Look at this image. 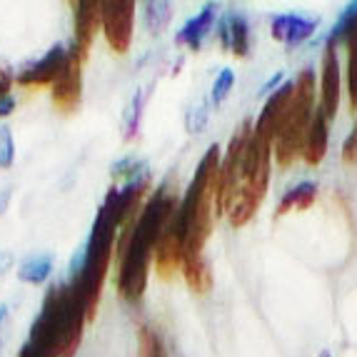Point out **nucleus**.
Wrapping results in <instances>:
<instances>
[{
  "mask_svg": "<svg viewBox=\"0 0 357 357\" xmlns=\"http://www.w3.org/2000/svg\"><path fill=\"white\" fill-rule=\"evenodd\" d=\"M85 322V303L75 282L50 287L20 352L28 357H75Z\"/></svg>",
  "mask_w": 357,
  "mask_h": 357,
  "instance_id": "nucleus-2",
  "label": "nucleus"
},
{
  "mask_svg": "<svg viewBox=\"0 0 357 357\" xmlns=\"http://www.w3.org/2000/svg\"><path fill=\"white\" fill-rule=\"evenodd\" d=\"M292 90H295V80H287V83H282L280 88L275 90L273 96L268 98V102H265V107H262L255 128H252L257 135L270 140V143L275 140V132H278V128H280L282 115H285L287 105H290Z\"/></svg>",
  "mask_w": 357,
  "mask_h": 357,
  "instance_id": "nucleus-10",
  "label": "nucleus"
},
{
  "mask_svg": "<svg viewBox=\"0 0 357 357\" xmlns=\"http://www.w3.org/2000/svg\"><path fill=\"white\" fill-rule=\"evenodd\" d=\"M325 153H328V115L317 107L312 113V120H310L307 137H305V162L307 165H320Z\"/></svg>",
  "mask_w": 357,
  "mask_h": 357,
  "instance_id": "nucleus-15",
  "label": "nucleus"
},
{
  "mask_svg": "<svg viewBox=\"0 0 357 357\" xmlns=\"http://www.w3.org/2000/svg\"><path fill=\"white\" fill-rule=\"evenodd\" d=\"M317 195V185L315 183H300L295 188L282 195L280 200V208H278V215H285V213H292V210H307L312 205Z\"/></svg>",
  "mask_w": 357,
  "mask_h": 357,
  "instance_id": "nucleus-17",
  "label": "nucleus"
},
{
  "mask_svg": "<svg viewBox=\"0 0 357 357\" xmlns=\"http://www.w3.org/2000/svg\"><path fill=\"white\" fill-rule=\"evenodd\" d=\"M312 102H315V75H312V70H303L298 75V80H295L290 105H287L282 123L273 140L275 158H278V165L280 167L292 165L295 158L303 153L310 120H312V113H315Z\"/></svg>",
  "mask_w": 357,
  "mask_h": 357,
  "instance_id": "nucleus-5",
  "label": "nucleus"
},
{
  "mask_svg": "<svg viewBox=\"0 0 357 357\" xmlns=\"http://www.w3.org/2000/svg\"><path fill=\"white\" fill-rule=\"evenodd\" d=\"M232 85H235V73H232L230 68L220 70V75L215 77L213 90H210V105H220V102L230 96Z\"/></svg>",
  "mask_w": 357,
  "mask_h": 357,
  "instance_id": "nucleus-23",
  "label": "nucleus"
},
{
  "mask_svg": "<svg viewBox=\"0 0 357 357\" xmlns=\"http://www.w3.org/2000/svg\"><path fill=\"white\" fill-rule=\"evenodd\" d=\"M322 357H330V355H328V352H322Z\"/></svg>",
  "mask_w": 357,
  "mask_h": 357,
  "instance_id": "nucleus-34",
  "label": "nucleus"
},
{
  "mask_svg": "<svg viewBox=\"0 0 357 357\" xmlns=\"http://www.w3.org/2000/svg\"><path fill=\"white\" fill-rule=\"evenodd\" d=\"M317 30V20L300 18V15H278L273 18V38L282 45H300Z\"/></svg>",
  "mask_w": 357,
  "mask_h": 357,
  "instance_id": "nucleus-13",
  "label": "nucleus"
},
{
  "mask_svg": "<svg viewBox=\"0 0 357 357\" xmlns=\"http://www.w3.org/2000/svg\"><path fill=\"white\" fill-rule=\"evenodd\" d=\"M18 357H28V355H25V352H20V355Z\"/></svg>",
  "mask_w": 357,
  "mask_h": 357,
  "instance_id": "nucleus-33",
  "label": "nucleus"
},
{
  "mask_svg": "<svg viewBox=\"0 0 357 357\" xmlns=\"http://www.w3.org/2000/svg\"><path fill=\"white\" fill-rule=\"evenodd\" d=\"M143 20L148 33L160 36L162 30L170 25V20H173V6L165 3V0H150V3L143 6Z\"/></svg>",
  "mask_w": 357,
  "mask_h": 357,
  "instance_id": "nucleus-18",
  "label": "nucleus"
},
{
  "mask_svg": "<svg viewBox=\"0 0 357 357\" xmlns=\"http://www.w3.org/2000/svg\"><path fill=\"white\" fill-rule=\"evenodd\" d=\"M15 162V143H13V130L8 126H0V167H8Z\"/></svg>",
  "mask_w": 357,
  "mask_h": 357,
  "instance_id": "nucleus-25",
  "label": "nucleus"
},
{
  "mask_svg": "<svg viewBox=\"0 0 357 357\" xmlns=\"http://www.w3.org/2000/svg\"><path fill=\"white\" fill-rule=\"evenodd\" d=\"M15 107H18L15 98L3 96V98H0V118H8V115H13V110H15Z\"/></svg>",
  "mask_w": 357,
  "mask_h": 357,
  "instance_id": "nucleus-29",
  "label": "nucleus"
},
{
  "mask_svg": "<svg viewBox=\"0 0 357 357\" xmlns=\"http://www.w3.org/2000/svg\"><path fill=\"white\" fill-rule=\"evenodd\" d=\"M270 155H273V143L260 137L255 130L250 132L248 148H245L243 167H240V183L238 190L227 205V218L232 227H243L250 222V218L257 213L262 197L268 192L270 180Z\"/></svg>",
  "mask_w": 357,
  "mask_h": 357,
  "instance_id": "nucleus-4",
  "label": "nucleus"
},
{
  "mask_svg": "<svg viewBox=\"0 0 357 357\" xmlns=\"http://www.w3.org/2000/svg\"><path fill=\"white\" fill-rule=\"evenodd\" d=\"M8 317H10V307L3 303V305H0V333H3V325L8 322Z\"/></svg>",
  "mask_w": 357,
  "mask_h": 357,
  "instance_id": "nucleus-32",
  "label": "nucleus"
},
{
  "mask_svg": "<svg viewBox=\"0 0 357 357\" xmlns=\"http://www.w3.org/2000/svg\"><path fill=\"white\" fill-rule=\"evenodd\" d=\"M215 13H218V6H215V3H208L203 10L197 13L195 18H190L183 28H180V33L175 36V43H178V45H188L190 50L203 48V40L208 38L210 30H213Z\"/></svg>",
  "mask_w": 357,
  "mask_h": 357,
  "instance_id": "nucleus-14",
  "label": "nucleus"
},
{
  "mask_svg": "<svg viewBox=\"0 0 357 357\" xmlns=\"http://www.w3.org/2000/svg\"><path fill=\"white\" fill-rule=\"evenodd\" d=\"M347 48H350V60H347V85H350V102L352 110L357 107V15L352 20V28L345 38Z\"/></svg>",
  "mask_w": 357,
  "mask_h": 357,
  "instance_id": "nucleus-20",
  "label": "nucleus"
},
{
  "mask_svg": "<svg viewBox=\"0 0 357 357\" xmlns=\"http://www.w3.org/2000/svg\"><path fill=\"white\" fill-rule=\"evenodd\" d=\"M73 18H75V50L80 58H88L98 28H102V0H77L73 3Z\"/></svg>",
  "mask_w": 357,
  "mask_h": 357,
  "instance_id": "nucleus-8",
  "label": "nucleus"
},
{
  "mask_svg": "<svg viewBox=\"0 0 357 357\" xmlns=\"http://www.w3.org/2000/svg\"><path fill=\"white\" fill-rule=\"evenodd\" d=\"M342 160H345L347 165H355V162H357V126L352 128V132L347 135V140H345V148H342Z\"/></svg>",
  "mask_w": 357,
  "mask_h": 357,
  "instance_id": "nucleus-26",
  "label": "nucleus"
},
{
  "mask_svg": "<svg viewBox=\"0 0 357 357\" xmlns=\"http://www.w3.org/2000/svg\"><path fill=\"white\" fill-rule=\"evenodd\" d=\"M135 3L132 0H105L102 3V33L110 50L126 55L132 45Z\"/></svg>",
  "mask_w": 357,
  "mask_h": 357,
  "instance_id": "nucleus-6",
  "label": "nucleus"
},
{
  "mask_svg": "<svg viewBox=\"0 0 357 357\" xmlns=\"http://www.w3.org/2000/svg\"><path fill=\"white\" fill-rule=\"evenodd\" d=\"M53 262L55 257L50 252H38V255L25 257L18 268V280L28 282V285H43L53 273Z\"/></svg>",
  "mask_w": 357,
  "mask_h": 357,
  "instance_id": "nucleus-16",
  "label": "nucleus"
},
{
  "mask_svg": "<svg viewBox=\"0 0 357 357\" xmlns=\"http://www.w3.org/2000/svg\"><path fill=\"white\" fill-rule=\"evenodd\" d=\"M145 167H148V162L145 160H135L132 155H128V158H123V160H118L113 165V178H126V180H130V178H135L137 173H143Z\"/></svg>",
  "mask_w": 357,
  "mask_h": 357,
  "instance_id": "nucleus-24",
  "label": "nucleus"
},
{
  "mask_svg": "<svg viewBox=\"0 0 357 357\" xmlns=\"http://www.w3.org/2000/svg\"><path fill=\"white\" fill-rule=\"evenodd\" d=\"M13 80H15V77L10 75V70H8V68H0V98L10 96Z\"/></svg>",
  "mask_w": 357,
  "mask_h": 357,
  "instance_id": "nucleus-27",
  "label": "nucleus"
},
{
  "mask_svg": "<svg viewBox=\"0 0 357 357\" xmlns=\"http://www.w3.org/2000/svg\"><path fill=\"white\" fill-rule=\"evenodd\" d=\"M340 105V63L335 48L325 50L322 55V85H320V110L333 120Z\"/></svg>",
  "mask_w": 357,
  "mask_h": 357,
  "instance_id": "nucleus-12",
  "label": "nucleus"
},
{
  "mask_svg": "<svg viewBox=\"0 0 357 357\" xmlns=\"http://www.w3.org/2000/svg\"><path fill=\"white\" fill-rule=\"evenodd\" d=\"M137 357H165L162 342L155 330L140 328V335H137Z\"/></svg>",
  "mask_w": 357,
  "mask_h": 357,
  "instance_id": "nucleus-22",
  "label": "nucleus"
},
{
  "mask_svg": "<svg viewBox=\"0 0 357 357\" xmlns=\"http://www.w3.org/2000/svg\"><path fill=\"white\" fill-rule=\"evenodd\" d=\"M148 96H150V90L137 88L126 107V132H123V137H126L128 143L137 137V128H140V118H143V107H145Z\"/></svg>",
  "mask_w": 357,
  "mask_h": 357,
  "instance_id": "nucleus-19",
  "label": "nucleus"
},
{
  "mask_svg": "<svg viewBox=\"0 0 357 357\" xmlns=\"http://www.w3.org/2000/svg\"><path fill=\"white\" fill-rule=\"evenodd\" d=\"M218 38H220V48L227 53L238 55V58H248L250 53V28L248 20L240 13L230 10L218 25Z\"/></svg>",
  "mask_w": 357,
  "mask_h": 357,
  "instance_id": "nucleus-11",
  "label": "nucleus"
},
{
  "mask_svg": "<svg viewBox=\"0 0 357 357\" xmlns=\"http://www.w3.org/2000/svg\"><path fill=\"white\" fill-rule=\"evenodd\" d=\"M115 197H118V188H110L102 200V205L98 208L96 222L90 230V238L85 243V265L80 278H75V285L83 295L85 303V315L88 322L96 320L98 305H100L102 285H105L107 270H110V260H113V245L115 235H118V210H115Z\"/></svg>",
  "mask_w": 357,
  "mask_h": 357,
  "instance_id": "nucleus-3",
  "label": "nucleus"
},
{
  "mask_svg": "<svg viewBox=\"0 0 357 357\" xmlns=\"http://www.w3.org/2000/svg\"><path fill=\"white\" fill-rule=\"evenodd\" d=\"M178 208V200L170 192L167 183H162L155 195L143 205L137 213L130 230L120 235L118 255H120V273H118V292L126 303H140L148 287L150 260L155 255L158 240L165 230L170 215Z\"/></svg>",
  "mask_w": 357,
  "mask_h": 357,
  "instance_id": "nucleus-1",
  "label": "nucleus"
},
{
  "mask_svg": "<svg viewBox=\"0 0 357 357\" xmlns=\"http://www.w3.org/2000/svg\"><path fill=\"white\" fill-rule=\"evenodd\" d=\"M50 96H53V105L58 107L63 115L75 113L83 100V58L75 50H68V60L60 75L55 77V83L50 85Z\"/></svg>",
  "mask_w": 357,
  "mask_h": 357,
  "instance_id": "nucleus-7",
  "label": "nucleus"
},
{
  "mask_svg": "<svg viewBox=\"0 0 357 357\" xmlns=\"http://www.w3.org/2000/svg\"><path fill=\"white\" fill-rule=\"evenodd\" d=\"M13 197V188H0V215H6L8 205H10Z\"/></svg>",
  "mask_w": 357,
  "mask_h": 357,
  "instance_id": "nucleus-31",
  "label": "nucleus"
},
{
  "mask_svg": "<svg viewBox=\"0 0 357 357\" xmlns=\"http://www.w3.org/2000/svg\"><path fill=\"white\" fill-rule=\"evenodd\" d=\"M208 118H210V100H200L197 105H192L188 113H185V128L190 135L195 132H203L208 128Z\"/></svg>",
  "mask_w": 357,
  "mask_h": 357,
  "instance_id": "nucleus-21",
  "label": "nucleus"
},
{
  "mask_svg": "<svg viewBox=\"0 0 357 357\" xmlns=\"http://www.w3.org/2000/svg\"><path fill=\"white\" fill-rule=\"evenodd\" d=\"M66 60H68V50L63 45H53L40 60L25 66L15 75V83L20 88H45V85H53L55 77L60 75V70L66 66Z\"/></svg>",
  "mask_w": 357,
  "mask_h": 357,
  "instance_id": "nucleus-9",
  "label": "nucleus"
},
{
  "mask_svg": "<svg viewBox=\"0 0 357 357\" xmlns=\"http://www.w3.org/2000/svg\"><path fill=\"white\" fill-rule=\"evenodd\" d=\"M280 80H282V73H278V75H275V77H270L268 83L262 85V96H273L275 90L280 88Z\"/></svg>",
  "mask_w": 357,
  "mask_h": 357,
  "instance_id": "nucleus-30",
  "label": "nucleus"
},
{
  "mask_svg": "<svg viewBox=\"0 0 357 357\" xmlns=\"http://www.w3.org/2000/svg\"><path fill=\"white\" fill-rule=\"evenodd\" d=\"M13 262H15V255L10 250H0V278H6L13 270Z\"/></svg>",
  "mask_w": 357,
  "mask_h": 357,
  "instance_id": "nucleus-28",
  "label": "nucleus"
}]
</instances>
